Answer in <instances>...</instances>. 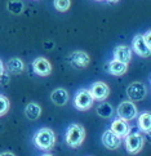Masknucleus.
Returning <instances> with one entry per match:
<instances>
[{
	"instance_id": "26",
	"label": "nucleus",
	"mask_w": 151,
	"mask_h": 156,
	"mask_svg": "<svg viewBox=\"0 0 151 156\" xmlns=\"http://www.w3.org/2000/svg\"><path fill=\"white\" fill-rule=\"evenodd\" d=\"M4 71V66H3V62L0 61V75H2V72Z\"/></svg>"
},
{
	"instance_id": "1",
	"label": "nucleus",
	"mask_w": 151,
	"mask_h": 156,
	"mask_svg": "<svg viewBox=\"0 0 151 156\" xmlns=\"http://www.w3.org/2000/svg\"><path fill=\"white\" fill-rule=\"evenodd\" d=\"M32 142L36 148L48 151V150H50L54 146V142H56L54 132L50 129V128H41V129H39L35 134H34Z\"/></svg>"
},
{
	"instance_id": "11",
	"label": "nucleus",
	"mask_w": 151,
	"mask_h": 156,
	"mask_svg": "<svg viewBox=\"0 0 151 156\" xmlns=\"http://www.w3.org/2000/svg\"><path fill=\"white\" fill-rule=\"evenodd\" d=\"M110 130L113 133H115L116 136H119L120 138H123V137H125L127 134H129L131 126H129V124H128L125 120H123V119L119 118V119H115L113 121Z\"/></svg>"
},
{
	"instance_id": "28",
	"label": "nucleus",
	"mask_w": 151,
	"mask_h": 156,
	"mask_svg": "<svg viewBox=\"0 0 151 156\" xmlns=\"http://www.w3.org/2000/svg\"><path fill=\"white\" fill-rule=\"evenodd\" d=\"M41 156H52V155H49V154H45V155H41Z\"/></svg>"
},
{
	"instance_id": "23",
	"label": "nucleus",
	"mask_w": 151,
	"mask_h": 156,
	"mask_svg": "<svg viewBox=\"0 0 151 156\" xmlns=\"http://www.w3.org/2000/svg\"><path fill=\"white\" fill-rule=\"evenodd\" d=\"M8 83H9V76L7 74V71H3L2 75H0V84L5 85V84H8Z\"/></svg>"
},
{
	"instance_id": "10",
	"label": "nucleus",
	"mask_w": 151,
	"mask_h": 156,
	"mask_svg": "<svg viewBox=\"0 0 151 156\" xmlns=\"http://www.w3.org/2000/svg\"><path fill=\"white\" fill-rule=\"evenodd\" d=\"M32 70L39 76H48L52 72V66H50L48 59L44 57H38L32 62Z\"/></svg>"
},
{
	"instance_id": "20",
	"label": "nucleus",
	"mask_w": 151,
	"mask_h": 156,
	"mask_svg": "<svg viewBox=\"0 0 151 156\" xmlns=\"http://www.w3.org/2000/svg\"><path fill=\"white\" fill-rule=\"evenodd\" d=\"M7 9L9 10V13H12L14 16H20L25 9V4L21 0H9L7 4Z\"/></svg>"
},
{
	"instance_id": "22",
	"label": "nucleus",
	"mask_w": 151,
	"mask_h": 156,
	"mask_svg": "<svg viewBox=\"0 0 151 156\" xmlns=\"http://www.w3.org/2000/svg\"><path fill=\"white\" fill-rule=\"evenodd\" d=\"M9 111V99L3 96V94H0V116L5 115Z\"/></svg>"
},
{
	"instance_id": "12",
	"label": "nucleus",
	"mask_w": 151,
	"mask_h": 156,
	"mask_svg": "<svg viewBox=\"0 0 151 156\" xmlns=\"http://www.w3.org/2000/svg\"><path fill=\"white\" fill-rule=\"evenodd\" d=\"M102 143L106 148L109 150H116L120 146L121 139L119 136H116L115 133H113L111 130H106L102 134Z\"/></svg>"
},
{
	"instance_id": "17",
	"label": "nucleus",
	"mask_w": 151,
	"mask_h": 156,
	"mask_svg": "<svg viewBox=\"0 0 151 156\" xmlns=\"http://www.w3.org/2000/svg\"><path fill=\"white\" fill-rule=\"evenodd\" d=\"M40 114H41L40 106H39L38 103H35V102H30L29 105L26 106V108H25V115H26V118L30 119V120H36V119H39Z\"/></svg>"
},
{
	"instance_id": "2",
	"label": "nucleus",
	"mask_w": 151,
	"mask_h": 156,
	"mask_svg": "<svg viewBox=\"0 0 151 156\" xmlns=\"http://www.w3.org/2000/svg\"><path fill=\"white\" fill-rule=\"evenodd\" d=\"M65 138H66V143L69 144L70 147L76 148V147L81 146V143L84 142L85 130H84V128L81 125L74 122V124H70L69 128H67Z\"/></svg>"
},
{
	"instance_id": "9",
	"label": "nucleus",
	"mask_w": 151,
	"mask_h": 156,
	"mask_svg": "<svg viewBox=\"0 0 151 156\" xmlns=\"http://www.w3.org/2000/svg\"><path fill=\"white\" fill-rule=\"evenodd\" d=\"M132 47H133L134 53L138 54L139 57L147 58L149 55H150V53H151L150 45H147V43L143 40V36L142 35H136V36L133 37Z\"/></svg>"
},
{
	"instance_id": "8",
	"label": "nucleus",
	"mask_w": 151,
	"mask_h": 156,
	"mask_svg": "<svg viewBox=\"0 0 151 156\" xmlns=\"http://www.w3.org/2000/svg\"><path fill=\"white\" fill-rule=\"evenodd\" d=\"M91 96L93 99H96V101H105L106 98L109 97L110 94V88L109 85L106 84V83H102V81H96L94 84L91 87Z\"/></svg>"
},
{
	"instance_id": "13",
	"label": "nucleus",
	"mask_w": 151,
	"mask_h": 156,
	"mask_svg": "<svg viewBox=\"0 0 151 156\" xmlns=\"http://www.w3.org/2000/svg\"><path fill=\"white\" fill-rule=\"evenodd\" d=\"M114 59L128 65L132 59V48L128 45H117L114 51Z\"/></svg>"
},
{
	"instance_id": "15",
	"label": "nucleus",
	"mask_w": 151,
	"mask_h": 156,
	"mask_svg": "<svg viewBox=\"0 0 151 156\" xmlns=\"http://www.w3.org/2000/svg\"><path fill=\"white\" fill-rule=\"evenodd\" d=\"M127 69H128V65L124 62H120V61L113 59L109 62V71H110V74H113V75L120 76L123 74H125Z\"/></svg>"
},
{
	"instance_id": "3",
	"label": "nucleus",
	"mask_w": 151,
	"mask_h": 156,
	"mask_svg": "<svg viewBox=\"0 0 151 156\" xmlns=\"http://www.w3.org/2000/svg\"><path fill=\"white\" fill-rule=\"evenodd\" d=\"M143 144L145 139L141 133H129V134L125 136V148L132 155L138 154L141 151L143 148Z\"/></svg>"
},
{
	"instance_id": "24",
	"label": "nucleus",
	"mask_w": 151,
	"mask_h": 156,
	"mask_svg": "<svg viewBox=\"0 0 151 156\" xmlns=\"http://www.w3.org/2000/svg\"><path fill=\"white\" fill-rule=\"evenodd\" d=\"M142 36H143V40L147 43V45L151 47V31L147 30L146 32H145V35H142Z\"/></svg>"
},
{
	"instance_id": "6",
	"label": "nucleus",
	"mask_w": 151,
	"mask_h": 156,
	"mask_svg": "<svg viewBox=\"0 0 151 156\" xmlns=\"http://www.w3.org/2000/svg\"><path fill=\"white\" fill-rule=\"evenodd\" d=\"M69 62L72 67H75L77 70L85 69L89 66V63H91V57H89L88 53L83 52V51H75L70 54Z\"/></svg>"
},
{
	"instance_id": "14",
	"label": "nucleus",
	"mask_w": 151,
	"mask_h": 156,
	"mask_svg": "<svg viewBox=\"0 0 151 156\" xmlns=\"http://www.w3.org/2000/svg\"><path fill=\"white\" fill-rule=\"evenodd\" d=\"M50 99H52V102L54 105L63 106V105H66L67 101H69V93H67L66 89L58 88V89H56V90L52 92V94H50Z\"/></svg>"
},
{
	"instance_id": "21",
	"label": "nucleus",
	"mask_w": 151,
	"mask_h": 156,
	"mask_svg": "<svg viewBox=\"0 0 151 156\" xmlns=\"http://www.w3.org/2000/svg\"><path fill=\"white\" fill-rule=\"evenodd\" d=\"M53 5L58 12H66L71 5V0H53Z\"/></svg>"
},
{
	"instance_id": "5",
	"label": "nucleus",
	"mask_w": 151,
	"mask_h": 156,
	"mask_svg": "<svg viewBox=\"0 0 151 156\" xmlns=\"http://www.w3.org/2000/svg\"><path fill=\"white\" fill-rule=\"evenodd\" d=\"M137 115H138V111H137L136 105L131 101H124L117 106V116L123 120H125V121L133 120L137 118Z\"/></svg>"
},
{
	"instance_id": "18",
	"label": "nucleus",
	"mask_w": 151,
	"mask_h": 156,
	"mask_svg": "<svg viewBox=\"0 0 151 156\" xmlns=\"http://www.w3.org/2000/svg\"><path fill=\"white\" fill-rule=\"evenodd\" d=\"M138 128L141 132L145 133H150V128H151V114L149 112H142L138 116Z\"/></svg>"
},
{
	"instance_id": "16",
	"label": "nucleus",
	"mask_w": 151,
	"mask_h": 156,
	"mask_svg": "<svg viewBox=\"0 0 151 156\" xmlns=\"http://www.w3.org/2000/svg\"><path fill=\"white\" fill-rule=\"evenodd\" d=\"M25 70V63L22 62V59L20 58H10L7 62V71L10 72V74H21L22 71Z\"/></svg>"
},
{
	"instance_id": "7",
	"label": "nucleus",
	"mask_w": 151,
	"mask_h": 156,
	"mask_svg": "<svg viewBox=\"0 0 151 156\" xmlns=\"http://www.w3.org/2000/svg\"><path fill=\"white\" fill-rule=\"evenodd\" d=\"M147 94V89L145 87V84L139 81L132 83V84L127 88V96L129 97L132 101H142L145 99Z\"/></svg>"
},
{
	"instance_id": "25",
	"label": "nucleus",
	"mask_w": 151,
	"mask_h": 156,
	"mask_svg": "<svg viewBox=\"0 0 151 156\" xmlns=\"http://www.w3.org/2000/svg\"><path fill=\"white\" fill-rule=\"evenodd\" d=\"M0 156H16L13 152H9V151H5V152H2Z\"/></svg>"
},
{
	"instance_id": "4",
	"label": "nucleus",
	"mask_w": 151,
	"mask_h": 156,
	"mask_svg": "<svg viewBox=\"0 0 151 156\" xmlns=\"http://www.w3.org/2000/svg\"><path fill=\"white\" fill-rule=\"evenodd\" d=\"M93 101L94 99L92 98L89 90H87V89H80V90L75 94L74 106H75V108H77L79 111H87L92 107Z\"/></svg>"
},
{
	"instance_id": "19",
	"label": "nucleus",
	"mask_w": 151,
	"mask_h": 156,
	"mask_svg": "<svg viewBox=\"0 0 151 156\" xmlns=\"http://www.w3.org/2000/svg\"><path fill=\"white\" fill-rule=\"evenodd\" d=\"M97 115L103 119H110L114 115V107L109 102H102L97 107Z\"/></svg>"
},
{
	"instance_id": "27",
	"label": "nucleus",
	"mask_w": 151,
	"mask_h": 156,
	"mask_svg": "<svg viewBox=\"0 0 151 156\" xmlns=\"http://www.w3.org/2000/svg\"><path fill=\"white\" fill-rule=\"evenodd\" d=\"M107 3H110V4H115V3H117L119 0H106Z\"/></svg>"
},
{
	"instance_id": "29",
	"label": "nucleus",
	"mask_w": 151,
	"mask_h": 156,
	"mask_svg": "<svg viewBox=\"0 0 151 156\" xmlns=\"http://www.w3.org/2000/svg\"><path fill=\"white\" fill-rule=\"evenodd\" d=\"M96 2H101V0H96Z\"/></svg>"
}]
</instances>
